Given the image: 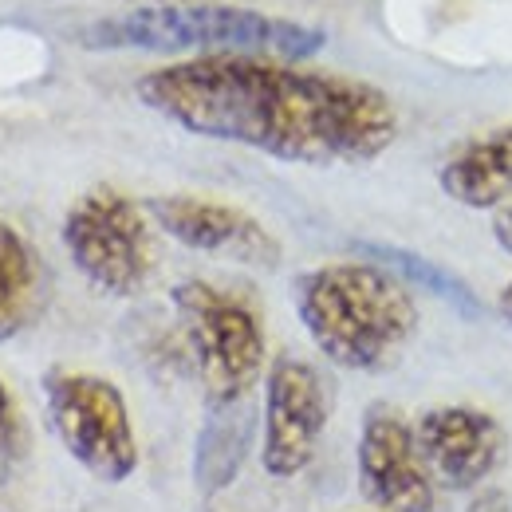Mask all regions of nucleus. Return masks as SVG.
<instances>
[{"mask_svg":"<svg viewBox=\"0 0 512 512\" xmlns=\"http://www.w3.org/2000/svg\"><path fill=\"white\" fill-rule=\"evenodd\" d=\"M146 217V205L115 186L87 190L64 217L71 264L107 296H138L158 268V245Z\"/></svg>","mask_w":512,"mask_h":512,"instance_id":"5","label":"nucleus"},{"mask_svg":"<svg viewBox=\"0 0 512 512\" xmlns=\"http://www.w3.org/2000/svg\"><path fill=\"white\" fill-rule=\"evenodd\" d=\"M473 512H512V509H509V497L501 489H489V493H477Z\"/></svg>","mask_w":512,"mask_h":512,"instance_id":"17","label":"nucleus"},{"mask_svg":"<svg viewBox=\"0 0 512 512\" xmlns=\"http://www.w3.org/2000/svg\"><path fill=\"white\" fill-rule=\"evenodd\" d=\"M249 446H253V410H249V402L209 406L205 426H201L197 446H193V489L201 497L225 493L241 477Z\"/></svg>","mask_w":512,"mask_h":512,"instance_id":"12","label":"nucleus"},{"mask_svg":"<svg viewBox=\"0 0 512 512\" xmlns=\"http://www.w3.org/2000/svg\"><path fill=\"white\" fill-rule=\"evenodd\" d=\"M146 213L158 221L162 233H170L178 245L197 253L229 256L253 268H276L280 264V241L245 213L241 205L213 201V197H193V193H166L150 197Z\"/></svg>","mask_w":512,"mask_h":512,"instance_id":"9","label":"nucleus"},{"mask_svg":"<svg viewBox=\"0 0 512 512\" xmlns=\"http://www.w3.org/2000/svg\"><path fill=\"white\" fill-rule=\"evenodd\" d=\"M44 398L56 438L91 477L119 485L138 469V438L127 398L111 379L52 367L44 375Z\"/></svg>","mask_w":512,"mask_h":512,"instance_id":"6","label":"nucleus"},{"mask_svg":"<svg viewBox=\"0 0 512 512\" xmlns=\"http://www.w3.org/2000/svg\"><path fill=\"white\" fill-rule=\"evenodd\" d=\"M438 186L465 209L501 213L512 205V123L457 146L438 170Z\"/></svg>","mask_w":512,"mask_h":512,"instance_id":"11","label":"nucleus"},{"mask_svg":"<svg viewBox=\"0 0 512 512\" xmlns=\"http://www.w3.org/2000/svg\"><path fill=\"white\" fill-rule=\"evenodd\" d=\"M16 446H20V418H16L12 394L0 383V473H4V465L16 457Z\"/></svg>","mask_w":512,"mask_h":512,"instance_id":"15","label":"nucleus"},{"mask_svg":"<svg viewBox=\"0 0 512 512\" xmlns=\"http://www.w3.org/2000/svg\"><path fill=\"white\" fill-rule=\"evenodd\" d=\"M44 300L48 280L40 256L16 225L0 221V343L16 339L40 320Z\"/></svg>","mask_w":512,"mask_h":512,"instance_id":"13","label":"nucleus"},{"mask_svg":"<svg viewBox=\"0 0 512 512\" xmlns=\"http://www.w3.org/2000/svg\"><path fill=\"white\" fill-rule=\"evenodd\" d=\"M363 253L371 256L375 264L390 268L398 280H410V284H418L422 292L446 300L449 308L461 312V316H473V320H477V316L485 312V304H481V296L473 292V284L461 280L457 272H449L446 264L430 260V256H418V253H410V249H398V245H363Z\"/></svg>","mask_w":512,"mask_h":512,"instance_id":"14","label":"nucleus"},{"mask_svg":"<svg viewBox=\"0 0 512 512\" xmlns=\"http://www.w3.org/2000/svg\"><path fill=\"white\" fill-rule=\"evenodd\" d=\"M134 95L197 138L304 166H363L398 138V111L375 83L264 56H193L146 71Z\"/></svg>","mask_w":512,"mask_h":512,"instance_id":"1","label":"nucleus"},{"mask_svg":"<svg viewBox=\"0 0 512 512\" xmlns=\"http://www.w3.org/2000/svg\"><path fill=\"white\" fill-rule=\"evenodd\" d=\"M497 308H501V316L512 323V280L505 284V288H501V300H497Z\"/></svg>","mask_w":512,"mask_h":512,"instance_id":"18","label":"nucleus"},{"mask_svg":"<svg viewBox=\"0 0 512 512\" xmlns=\"http://www.w3.org/2000/svg\"><path fill=\"white\" fill-rule=\"evenodd\" d=\"M170 296L209 406L249 402L264 375V323L256 308L209 280H182Z\"/></svg>","mask_w":512,"mask_h":512,"instance_id":"4","label":"nucleus"},{"mask_svg":"<svg viewBox=\"0 0 512 512\" xmlns=\"http://www.w3.org/2000/svg\"><path fill=\"white\" fill-rule=\"evenodd\" d=\"M331 418V394L323 375L296 359L280 355L264 379V438H260V465L268 477H296L312 465Z\"/></svg>","mask_w":512,"mask_h":512,"instance_id":"8","label":"nucleus"},{"mask_svg":"<svg viewBox=\"0 0 512 512\" xmlns=\"http://www.w3.org/2000/svg\"><path fill=\"white\" fill-rule=\"evenodd\" d=\"M355 473L359 493L379 512H449L442 481L422 457L414 426L390 406H375L363 418Z\"/></svg>","mask_w":512,"mask_h":512,"instance_id":"7","label":"nucleus"},{"mask_svg":"<svg viewBox=\"0 0 512 512\" xmlns=\"http://www.w3.org/2000/svg\"><path fill=\"white\" fill-rule=\"evenodd\" d=\"M296 316L327 363L343 371H386L418 335V304L375 260L320 264L292 288Z\"/></svg>","mask_w":512,"mask_h":512,"instance_id":"2","label":"nucleus"},{"mask_svg":"<svg viewBox=\"0 0 512 512\" xmlns=\"http://www.w3.org/2000/svg\"><path fill=\"white\" fill-rule=\"evenodd\" d=\"M493 241L512 256V205H505V209L493 217Z\"/></svg>","mask_w":512,"mask_h":512,"instance_id":"16","label":"nucleus"},{"mask_svg":"<svg viewBox=\"0 0 512 512\" xmlns=\"http://www.w3.org/2000/svg\"><path fill=\"white\" fill-rule=\"evenodd\" d=\"M91 52H201V56H264L308 60L323 48L320 28L225 4H150L127 16L95 20L79 32Z\"/></svg>","mask_w":512,"mask_h":512,"instance_id":"3","label":"nucleus"},{"mask_svg":"<svg viewBox=\"0 0 512 512\" xmlns=\"http://www.w3.org/2000/svg\"><path fill=\"white\" fill-rule=\"evenodd\" d=\"M422 457L446 489H477L505 461V426L477 406H430L414 422Z\"/></svg>","mask_w":512,"mask_h":512,"instance_id":"10","label":"nucleus"}]
</instances>
